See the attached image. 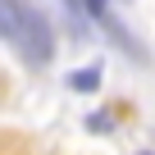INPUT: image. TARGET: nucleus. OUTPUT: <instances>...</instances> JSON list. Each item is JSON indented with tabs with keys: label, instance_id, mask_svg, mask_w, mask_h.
<instances>
[{
	"label": "nucleus",
	"instance_id": "obj_1",
	"mask_svg": "<svg viewBox=\"0 0 155 155\" xmlns=\"http://www.w3.org/2000/svg\"><path fill=\"white\" fill-rule=\"evenodd\" d=\"M0 41H5L28 68H46L55 55V32L46 14L23 0H0Z\"/></svg>",
	"mask_w": 155,
	"mask_h": 155
},
{
	"label": "nucleus",
	"instance_id": "obj_2",
	"mask_svg": "<svg viewBox=\"0 0 155 155\" xmlns=\"http://www.w3.org/2000/svg\"><path fill=\"white\" fill-rule=\"evenodd\" d=\"M101 78H105V68H101V64H87V68H73V73H68V87H73V91H96Z\"/></svg>",
	"mask_w": 155,
	"mask_h": 155
},
{
	"label": "nucleus",
	"instance_id": "obj_3",
	"mask_svg": "<svg viewBox=\"0 0 155 155\" xmlns=\"http://www.w3.org/2000/svg\"><path fill=\"white\" fill-rule=\"evenodd\" d=\"M87 128H91V132H110V114H91Z\"/></svg>",
	"mask_w": 155,
	"mask_h": 155
}]
</instances>
